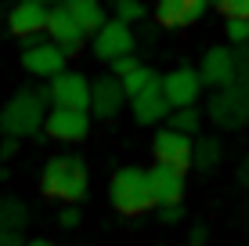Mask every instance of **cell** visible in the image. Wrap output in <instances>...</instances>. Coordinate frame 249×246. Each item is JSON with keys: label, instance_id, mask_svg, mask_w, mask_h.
Segmentation results:
<instances>
[{"label": "cell", "instance_id": "52a82bcc", "mask_svg": "<svg viewBox=\"0 0 249 246\" xmlns=\"http://www.w3.org/2000/svg\"><path fill=\"white\" fill-rule=\"evenodd\" d=\"M47 40L58 51H65V55H76V51H83V44L90 40V33L72 19L69 4H54L51 7V19H47Z\"/></svg>", "mask_w": 249, "mask_h": 246}, {"label": "cell", "instance_id": "f546056e", "mask_svg": "<svg viewBox=\"0 0 249 246\" xmlns=\"http://www.w3.org/2000/svg\"><path fill=\"white\" fill-rule=\"evenodd\" d=\"M0 246H25V239L18 232H4V228H0Z\"/></svg>", "mask_w": 249, "mask_h": 246}, {"label": "cell", "instance_id": "7c38bea8", "mask_svg": "<svg viewBox=\"0 0 249 246\" xmlns=\"http://www.w3.org/2000/svg\"><path fill=\"white\" fill-rule=\"evenodd\" d=\"M192 152H195V141L188 138V134L170 131V127H162L156 138H152V156H156V163H162V167L188 170V167H192Z\"/></svg>", "mask_w": 249, "mask_h": 246}, {"label": "cell", "instance_id": "277c9868", "mask_svg": "<svg viewBox=\"0 0 249 246\" xmlns=\"http://www.w3.org/2000/svg\"><path fill=\"white\" fill-rule=\"evenodd\" d=\"M206 116L220 131H242V127H249V87L246 83H231L224 91H213L210 105H206Z\"/></svg>", "mask_w": 249, "mask_h": 246}, {"label": "cell", "instance_id": "4dcf8cb0", "mask_svg": "<svg viewBox=\"0 0 249 246\" xmlns=\"http://www.w3.org/2000/svg\"><path fill=\"white\" fill-rule=\"evenodd\" d=\"M188 243H192V246H202V243H206V228H202V225L192 228V232H188Z\"/></svg>", "mask_w": 249, "mask_h": 246}, {"label": "cell", "instance_id": "9a60e30c", "mask_svg": "<svg viewBox=\"0 0 249 246\" xmlns=\"http://www.w3.org/2000/svg\"><path fill=\"white\" fill-rule=\"evenodd\" d=\"M44 134L54 141H83L90 134V113H76V109H51L44 120Z\"/></svg>", "mask_w": 249, "mask_h": 246}, {"label": "cell", "instance_id": "d6986e66", "mask_svg": "<svg viewBox=\"0 0 249 246\" xmlns=\"http://www.w3.org/2000/svg\"><path fill=\"white\" fill-rule=\"evenodd\" d=\"M69 11H72V19L80 22L83 29L90 33V37H94V33H98L101 25L108 22V11L98 4V0H69Z\"/></svg>", "mask_w": 249, "mask_h": 246}, {"label": "cell", "instance_id": "d4e9b609", "mask_svg": "<svg viewBox=\"0 0 249 246\" xmlns=\"http://www.w3.org/2000/svg\"><path fill=\"white\" fill-rule=\"evenodd\" d=\"M224 37L231 40V47H246L249 44V22H224Z\"/></svg>", "mask_w": 249, "mask_h": 246}, {"label": "cell", "instance_id": "5b68a950", "mask_svg": "<svg viewBox=\"0 0 249 246\" xmlns=\"http://www.w3.org/2000/svg\"><path fill=\"white\" fill-rule=\"evenodd\" d=\"M134 44H137V40H134V29H130L126 22H119V19H108V22L90 37L94 58H98V62H105V65L119 62V58H130V55H134Z\"/></svg>", "mask_w": 249, "mask_h": 246}, {"label": "cell", "instance_id": "e0dca14e", "mask_svg": "<svg viewBox=\"0 0 249 246\" xmlns=\"http://www.w3.org/2000/svg\"><path fill=\"white\" fill-rule=\"evenodd\" d=\"M130 109H134V120L141 127H156L162 120H170V113H174L170 101L162 98V83H159V87H152V91H144L141 98H134Z\"/></svg>", "mask_w": 249, "mask_h": 246}, {"label": "cell", "instance_id": "ac0fdd59", "mask_svg": "<svg viewBox=\"0 0 249 246\" xmlns=\"http://www.w3.org/2000/svg\"><path fill=\"white\" fill-rule=\"evenodd\" d=\"M33 221V207L22 196H0V228L4 232H18Z\"/></svg>", "mask_w": 249, "mask_h": 246}, {"label": "cell", "instance_id": "ffe728a7", "mask_svg": "<svg viewBox=\"0 0 249 246\" xmlns=\"http://www.w3.org/2000/svg\"><path fill=\"white\" fill-rule=\"evenodd\" d=\"M159 83H162V76H159L156 69H148V65H137V69H134V73L123 80V91H126V98L134 101V98H141L144 91L159 87Z\"/></svg>", "mask_w": 249, "mask_h": 246}, {"label": "cell", "instance_id": "8992f818", "mask_svg": "<svg viewBox=\"0 0 249 246\" xmlns=\"http://www.w3.org/2000/svg\"><path fill=\"white\" fill-rule=\"evenodd\" d=\"M44 98L51 109H76V113H90V80L76 69H65L58 80L47 83Z\"/></svg>", "mask_w": 249, "mask_h": 246}, {"label": "cell", "instance_id": "5bb4252c", "mask_svg": "<svg viewBox=\"0 0 249 246\" xmlns=\"http://www.w3.org/2000/svg\"><path fill=\"white\" fill-rule=\"evenodd\" d=\"M126 101H130V98H126V91H123V80H116L112 73L90 80V116H98V120H112V116L123 113Z\"/></svg>", "mask_w": 249, "mask_h": 246}, {"label": "cell", "instance_id": "836d02e7", "mask_svg": "<svg viewBox=\"0 0 249 246\" xmlns=\"http://www.w3.org/2000/svg\"><path fill=\"white\" fill-rule=\"evenodd\" d=\"M25 246H54V243H51V239H29Z\"/></svg>", "mask_w": 249, "mask_h": 246}, {"label": "cell", "instance_id": "83f0119b", "mask_svg": "<svg viewBox=\"0 0 249 246\" xmlns=\"http://www.w3.org/2000/svg\"><path fill=\"white\" fill-rule=\"evenodd\" d=\"M156 217H159L162 225H177V221L184 217V207H166V210H159Z\"/></svg>", "mask_w": 249, "mask_h": 246}, {"label": "cell", "instance_id": "f1b7e54d", "mask_svg": "<svg viewBox=\"0 0 249 246\" xmlns=\"http://www.w3.org/2000/svg\"><path fill=\"white\" fill-rule=\"evenodd\" d=\"M58 225H62V228H76V225H80V210H76V207H65L62 217H58Z\"/></svg>", "mask_w": 249, "mask_h": 246}, {"label": "cell", "instance_id": "603a6c76", "mask_svg": "<svg viewBox=\"0 0 249 246\" xmlns=\"http://www.w3.org/2000/svg\"><path fill=\"white\" fill-rule=\"evenodd\" d=\"M152 7H144L141 0H112V19H119V22H141L144 15H148Z\"/></svg>", "mask_w": 249, "mask_h": 246}, {"label": "cell", "instance_id": "d6a6232c", "mask_svg": "<svg viewBox=\"0 0 249 246\" xmlns=\"http://www.w3.org/2000/svg\"><path fill=\"white\" fill-rule=\"evenodd\" d=\"M238 181H242L246 189H249V156L242 159V167H238Z\"/></svg>", "mask_w": 249, "mask_h": 246}, {"label": "cell", "instance_id": "1f68e13d", "mask_svg": "<svg viewBox=\"0 0 249 246\" xmlns=\"http://www.w3.org/2000/svg\"><path fill=\"white\" fill-rule=\"evenodd\" d=\"M15 149H18V141H15V138H7L4 145H0V156H4V159H11V156H15Z\"/></svg>", "mask_w": 249, "mask_h": 246}, {"label": "cell", "instance_id": "7a4b0ae2", "mask_svg": "<svg viewBox=\"0 0 249 246\" xmlns=\"http://www.w3.org/2000/svg\"><path fill=\"white\" fill-rule=\"evenodd\" d=\"M44 91H15L11 98L4 101V109H0V131H4V138H33V134L44 131V120H47V109H44Z\"/></svg>", "mask_w": 249, "mask_h": 246}, {"label": "cell", "instance_id": "9c48e42d", "mask_svg": "<svg viewBox=\"0 0 249 246\" xmlns=\"http://www.w3.org/2000/svg\"><path fill=\"white\" fill-rule=\"evenodd\" d=\"M199 95H202V80L195 65H177L162 76V98L170 101V109H195Z\"/></svg>", "mask_w": 249, "mask_h": 246}, {"label": "cell", "instance_id": "3957f363", "mask_svg": "<svg viewBox=\"0 0 249 246\" xmlns=\"http://www.w3.org/2000/svg\"><path fill=\"white\" fill-rule=\"evenodd\" d=\"M108 199L123 217H141L148 210H156L148 189V170L144 167H119L108 181Z\"/></svg>", "mask_w": 249, "mask_h": 246}, {"label": "cell", "instance_id": "ba28073f", "mask_svg": "<svg viewBox=\"0 0 249 246\" xmlns=\"http://www.w3.org/2000/svg\"><path fill=\"white\" fill-rule=\"evenodd\" d=\"M199 80L202 87H213V91H224L231 83H238V73H235V47L231 44H217L202 55L199 62Z\"/></svg>", "mask_w": 249, "mask_h": 246}, {"label": "cell", "instance_id": "484cf974", "mask_svg": "<svg viewBox=\"0 0 249 246\" xmlns=\"http://www.w3.org/2000/svg\"><path fill=\"white\" fill-rule=\"evenodd\" d=\"M235 73H238V83L249 87V44L246 47H235Z\"/></svg>", "mask_w": 249, "mask_h": 246}, {"label": "cell", "instance_id": "2e32d148", "mask_svg": "<svg viewBox=\"0 0 249 246\" xmlns=\"http://www.w3.org/2000/svg\"><path fill=\"white\" fill-rule=\"evenodd\" d=\"M206 11H210L206 0H159L152 7V19L166 29H181V25H195Z\"/></svg>", "mask_w": 249, "mask_h": 246}, {"label": "cell", "instance_id": "44dd1931", "mask_svg": "<svg viewBox=\"0 0 249 246\" xmlns=\"http://www.w3.org/2000/svg\"><path fill=\"white\" fill-rule=\"evenodd\" d=\"M220 156H224V149H220L217 138H199V141H195V152H192V167L213 170V167L220 163Z\"/></svg>", "mask_w": 249, "mask_h": 246}, {"label": "cell", "instance_id": "30bf717a", "mask_svg": "<svg viewBox=\"0 0 249 246\" xmlns=\"http://www.w3.org/2000/svg\"><path fill=\"white\" fill-rule=\"evenodd\" d=\"M65 62L69 55L65 51H58L51 40H36V44H25L22 51V69L29 76H40V80H58V76L65 73Z\"/></svg>", "mask_w": 249, "mask_h": 246}, {"label": "cell", "instance_id": "cb8c5ba5", "mask_svg": "<svg viewBox=\"0 0 249 246\" xmlns=\"http://www.w3.org/2000/svg\"><path fill=\"white\" fill-rule=\"evenodd\" d=\"M217 11L224 15V22H249V0H220Z\"/></svg>", "mask_w": 249, "mask_h": 246}, {"label": "cell", "instance_id": "6da1fadb", "mask_svg": "<svg viewBox=\"0 0 249 246\" xmlns=\"http://www.w3.org/2000/svg\"><path fill=\"white\" fill-rule=\"evenodd\" d=\"M40 189L47 199H58L65 207H76L90 192V174L80 156H54L40 170Z\"/></svg>", "mask_w": 249, "mask_h": 246}, {"label": "cell", "instance_id": "4fadbf2b", "mask_svg": "<svg viewBox=\"0 0 249 246\" xmlns=\"http://www.w3.org/2000/svg\"><path fill=\"white\" fill-rule=\"evenodd\" d=\"M148 189H152V203L156 210H166V207H181L184 199V170H174V167H162V163H152L148 167Z\"/></svg>", "mask_w": 249, "mask_h": 246}, {"label": "cell", "instance_id": "8fae6325", "mask_svg": "<svg viewBox=\"0 0 249 246\" xmlns=\"http://www.w3.org/2000/svg\"><path fill=\"white\" fill-rule=\"evenodd\" d=\"M47 19H51V4H44V0H18L7 11V29L15 37L36 44L40 33H47Z\"/></svg>", "mask_w": 249, "mask_h": 246}, {"label": "cell", "instance_id": "4316f807", "mask_svg": "<svg viewBox=\"0 0 249 246\" xmlns=\"http://www.w3.org/2000/svg\"><path fill=\"white\" fill-rule=\"evenodd\" d=\"M137 65H141V62H134V58H119V62H112V76H116V80H126Z\"/></svg>", "mask_w": 249, "mask_h": 246}, {"label": "cell", "instance_id": "7402d4cb", "mask_svg": "<svg viewBox=\"0 0 249 246\" xmlns=\"http://www.w3.org/2000/svg\"><path fill=\"white\" fill-rule=\"evenodd\" d=\"M199 123H202V113L199 109H174L170 113V120H166V127L170 131H177V134H199Z\"/></svg>", "mask_w": 249, "mask_h": 246}]
</instances>
